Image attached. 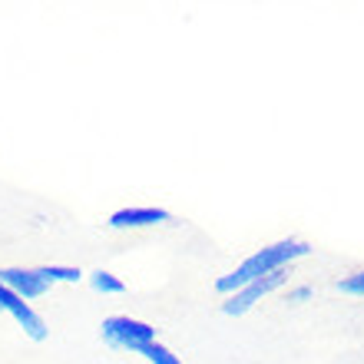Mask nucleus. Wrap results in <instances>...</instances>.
I'll return each mask as SVG.
<instances>
[{
	"mask_svg": "<svg viewBox=\"0 0 364 364\" xmlns=\"http://www.w3.org/2000/svg\"><path fill=\"white\" fill-rule=\"evenodd\" d=\"M308 255H311V242L295 239V235L269 242V245L255 249L252 255H245L232 272H225V275L215 278L212 288H215L222 298H229L232 291H239V288L252 285V282H259V278H265V275H275V272L291 269L295 262L308 259Z\"/></svg>",
	"mask_w": 364,
	"mask_h": 364,
	"instance_id": "f257e3e1",
	"label": "nucleus"
},
{
	"mask_svg": "<svg viewBox=\"0 0 364 364\" xmlns=\"http://www.w3.org/2000/svg\"><path fill=\"white\" fill-rule=\"evenodd\" d=\"M100 338L103 345H109L113 351H126V355H143V348L159 341L156 328L133 315H106L100 321Z\"/></svg>",
	"mask_w": 364,
	"mask_h": 364,
	"instance_id": "f03ea898",
	"label": "nucleus"
},
{
	"mask_svg": "<svg viewBox=\"0 0 364 364\" xmlns=\"http://www.w3.org/2000/svg\"><path fill=\"white\" fill-rule=\"evenodd\" d=\"M285 288H288V269L285 272H275V275H265V278H259V282H252V285L239 288V291H232L229 298H222V315H225V318L249 315L255 305H262L269 295L285 291Z\"/></svg>",
	"mask_w": 364,
	"mask_h": 364,
	"instance_id": "7ed1b4c3",
	"label": "nucleus"
},
{
	"mask_svg": "<svg viewBox=\"0 0 364 364\" xmlns=\"http://www.w3.org/2000/svg\"><path fill=\"white\" fill-rule=\"evenodd\" d=\"M0 311H4L7 318H14V325L23 331V338L37 341V345H40V341H47V335H50L47 318L40 315L30 301H23V298L14 295L7 285H0Z\"/></svg>",
	"mask_w": 364,
	"mask_h": 364,
	"instance_id": "20e7f679",
	"label": "nucleus"
},
{
	"mask_svg": "<svg viewBox=\"0 0 364 364\" xmlns=\"http://www.w3.org/2000/svg\"><path fill=\"white\" fill-rule=\"evenodd\" d=\"M173 222V212L163 205H123V209L109 212L106 225L116 232H136V229H153V225H166Z\"/></svg>",
	"mask_w": 364,
	"mask_h": 364,
	"instance_id": "39448f33",
	"label": "nucleus"
},
{
	"mask_svg": "<svg viewBox=\"0 0 364 364\" xmlns=\"http://www.w3.org/2000/svg\"><path fill=\"white\" fill-rule=\"evenodd\" d=\"M0 285H7L10 291L23 301H40L43 295H50V282L40 275V269H30V265H7V269H0Z\"/></svg>",
	"mask_w": 364,
	"mask_h": 364,
	"instance_id": "423d86ee",
	"label": "nucleus"
},
{
	"mask_svg": "<svg viewBox=\"0 0 364 364\" xmlns=\"http://www.w3.org/2000/svg\"><path fill=\"white\" fill-rule=\"evenodd\" d=\"M37 269L50 285H80L87 278V272L80 265H63V262H50V265H37Z\"/></svg>",
	"mask_w": 364,
	"mask_h": 364,
	"instance_id": "0eeeda50",
	"label": "nucleus"
},
{
	"mask_svg": "<svg viewBox=\"0 0 364 364\" xmlns=\"http://www.w3.org/2000/svg\"><path fill=\"white\" fill-rule=\"evenodd\" d=\"M87 282H90V288H93L96 295H123V291H126L123 278L113 275V272H106V269L87 272Z\"/></svg>",
	"mask_w": 364,
	"mask_h": 364,
	"instance_id": "6e6552de",
	"label": "nucleus"
},
{
	"mask_svg": "<svg viewBox=\"0 0 364 364\" xmlns=\"http://www.w3.org/2000/svg\"><path fill=\"white\" fill-rule=\"evenodd\" d=\"M143 358L146 364H186L182 361V355H176L169 345H163V341H153L149 348H143Z\"/></svg>",
	"mask_w": 364,
	"mask_h": 364,
	"instance_id": "1a4fd4ad",
	"label": "nucleus"
},
{
	"mask_svg": "<svg viewBox=\"0 0 364 364\" xmlns=\"http://www.w3.org/2000/svg\"><path fill=\"white\" fill-rule=\"evenodd\" d=\"M338 291L341 295H351V298H364V269L361 272H351V275L338 278Z\"/></svg>",
	"mask_w": 364,
	"mask_h": 364,
	"instance_id": "9d476101",
	"label": "nucleus"
},
{
	"mask_svg": "<svg viewBox=\"0 0 364 364\" xmlns=\"http://www.w3.org/2000/svg\"><path fill=\"white\" fill-rule=\"evenodd\" d=\"M315 298V288L311 285H288L285 288V305L298 308V305H305V301H311Z\"/></svg>",
	"mask_w": 364,
	"mask_h": 364,
	"instance_id": "9b49d317",
	"label": "nucleus"
}]
</instances>
